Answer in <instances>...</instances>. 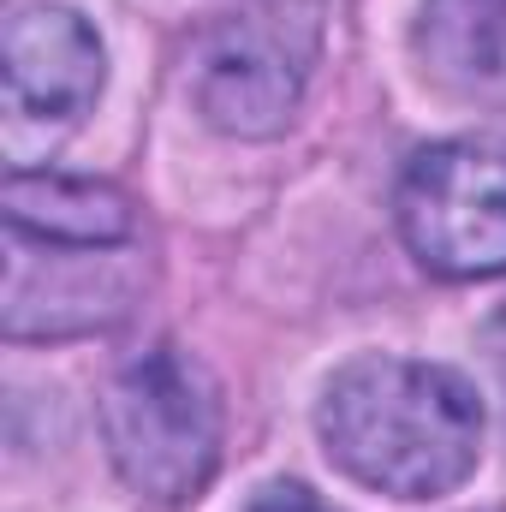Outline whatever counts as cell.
<instances>
[{"mask_svg": "<svg viewBox=\"0 0 506 512\" xmlns=\"http://www.w3.org/2000/svg\"><path fill=\"white\" fill-rule=\"evenodd\" d=\"M316 429L352 483L393 501H435L477 471L483 405L447 364L358 358L328 382Z\"/></svg>", "mask_w": 506, "mask_h": 512, "instance_id": "obj_1", "label": "cell"}, {"mask_svg": "<svg viewBox=\"0 0 506 512\" xmlns=\"http://www.w3.org/2000/svg\"><path fill=\"white\" fill-rule=\"evenodd\" d=\"M102 435L137 495L179 507L203 495L221 465V399L197 358L179 346H149L102 393Z\"/></svg>", "mask_w": 506, "mask_h": 512, "instance_id": "obj_2", "label": "cell"}, {"mask_svg": "<svg viewBox=\"0 0 506 512\" xmlns=\"http://www.w3.org/2000/svg\"><path fill=\"white\" fill-rule=\"evenodd\" d=\"M399 239L441 280L506 274V137H447L405 161L393 191Z\"/></svg>", "mask_w": 506, "mask_h": 512, "instance_id": "obj_3", "label": "cell"}, {"mask_svg": "<svg viewBox=\"0 0 506 512\" xmlns=\"http://www.w3.org/2000/svg\"><path fill=\"white\" fill-rule=\"evenodd\" d=\"M0 66H6V155L36 161L60 131H72L102 96L108 60L102 36L72 6H12L0 30Z\"/></svg>", "mask_w": 506, "mask_h": 512, "instance_id": "obj_4", "label": "cell"}, {"mask_svg": "<svg viewBox=\"0 0 506 512\" xmlns=\"http://www.w3.org/2000/svg\"><path fill=\"white\" fill-rule=\"evenodd\" d=\"M149 262L131 245H60L6 227V334L72 340L126 322L143 298Z\"/></svg>", "mask_w": 506, "mask_h": 512, "instance_id": "obj_5", "label": "cell"}, {"mask_svg": "<svg viewBox=\"0 0 506 512\" xmlns=\"http://www.w3.org/2000/svg\"><path fill=\"white\" fill-rule=\"evenodd\" d=\"M191 96L209 126L233 137H274L298 114L304 48L286 36V24H268L262 12L227 18L197 42Z\"/></svg>", "mask_w": 506, "mask_h": 512, "instance_id": "obj_6", "label": "cell"}, {"mask_svg": "<svg viewBox=\"0 0 506 512\" xmlns=\"http://www.w3.org/2000/svg\"><path fill=\"white\" fill-rule=\"evenodd\" d=\"M423 72L483 108H506V0H423Z\"/></svg>", "mask_w": 506, "mask_h": 512, "instance_id": "obj_7", "label": "cell"}, {"mask_svg": "<svg viewBox=\"0 0 506 512\" xmlns=\"http://www.w3.org/2000/svg\"><path fill=\"white\" fill-rule=\"evenodd\" d=\"M6 227L60 245H131L137 215L126 191L72 173H12L6 179Z\"/></svg>", "mask_w": 506, "mask_h": 512, "instance_id": "obj_8", "label": "cell"}, {"mask_svg": "<svg viewBox=\"0 0 506 512\" xmlns=\"http://www.w3.org/2000/svg\"><path fill=\"white\" fill-rule=\"evenodd\" d=\"M239 512H334V507H328L322 495H310L304 483H286V477H280V483H262Z\"/></svg>", "mask_w": 506, "mask_h": 512, "instance_id": "obj_9", "label": "cell"}, {"mask_svg": "<svg viewBox=\"0 0 506 512\" xmlns=\"http://www.w3.org/2000/svg\"><path fill=\"white\" fill-rule=\"evenodd\" d=\"M483 352H489V370L501 387V417H506V310H495V322L483 328Z\"/></svg>", "mask_w": 506, "mask_h": 512, "instance_id": "obj_10", "label": "cell"}]
</instances>
